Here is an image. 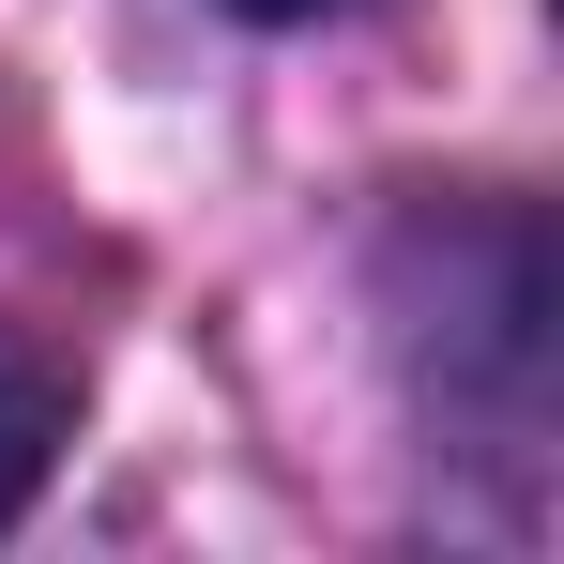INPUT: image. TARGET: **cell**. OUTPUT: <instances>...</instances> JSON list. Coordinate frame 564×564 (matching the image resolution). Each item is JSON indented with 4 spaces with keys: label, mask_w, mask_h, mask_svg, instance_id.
<instances>
[{
    "label": "cell",
    "mask_w": 564,
    "mask_h": 564,
    "mask_svg": "<svg viewBox=\"0 0 564 564\" xmlns=\"http://www.w3.org/2000/svg\"><path fill=\"white\" fill-rule=\"evenodd\" d=\"M62 427H77V367L31 336V321H0V519L46 488V458H62Z\"/></svg>",
    "instance_id": "6da1fadb"
},
{
    "label": "cell",
    "mask_w": 564,
    "mask_h": 564,
    "mask_svg": "<svg viewBox=\"0 0 564 564\" xmlns=\"http://www.w3.org/2000/svg\"><path fill=\"white\" fill-rule=\"evenodd\" d=\"M245 15H321V0H245Z\"/></svg>",
    "instance_id": "7a4b0ae2"
}]
</instances>
